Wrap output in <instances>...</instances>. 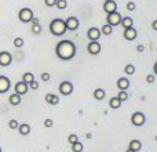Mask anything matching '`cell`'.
Instances as JSON below:
<instances>
[{
  "label": "cell",
  "mask_w": 157,
  "mask_h": 152,
  "mask_svg": "<svg viewBox=\"0 0 157 152\" xmlns=\"http://www.w3.org/2000/svg\"><path fill=\"white\" fill-rule=\"evenodd\" d=\"M55 54L62 61L72 60L76 55V44L71 40H61L55 47Z\"/></svg>",
  "instance_id": "1"
},
{
  "label": "cell",
  "mask_w": 157,
  "mask_h": 152,
  "mask_svg": "<svg viewBox=\"0 0 157 152\" xmlns=\"http://www.w3.org/2000/svg\"><path fill=\"white\" fill-rule=\"evenodd\" d=\"M66 25H65V19L61 18H55L50 22V32L54 36H63L66 32Z\"/></svg>",
  "instance_id": "2"
},
{
  "label": "cell",
  "mask_w": 157,
  "mask_h": 152,
  "mask_svg": "<svg viewBox=\"0 0 157 152\" xmlns=\"http://www.w3.org/2000/svg\"><path fill=\"white\" fill-rule=\"evenodd\" d=\"M33 17H35V15H33V11H32V8H29V7L21 8V10H19V13H18L19 21L24 22V24H28V22H30Z\"/></svg>",
  "instance_id": "3"
},
{
  "label": "cell",
  "mask_w": 157,
  "mask_h": 152,
  "mask_svg": "<svg viewBox=\"0 0 157 152\" xmlns=\"http://www.w3.org/2000/svg\"><path fill=\"white\" fill-rule=\"evenodd\" d=\"M121 14L117 13L116 11H113V13H109L108 17H106V24H109L110 26H116V25H120V21H121Z\"/></svg>",
  "instance_id": "4"
},
{
  "label": "cell",
  "mask_w": 157,
  "mask_h": 152,
  "mask_svg": "<svg viewBox=\"0 0 157 152\" xmlns=\"http://www.w3.org/2000/svg\"><path fill=\"white\" fill-rule=\"evenodd\" d=\"M145 122H146V116H145L142 112H135V114H132V116H131V123H132L134 126H136V127L144 126Z\"/></svg>",
  "instance_id": "5"
},
{
  "label": "cell",
  "mask_w": 157,
  "mask_h": 152,
  "mask_svg": "<svg viewBox=\"0 0 157 152\" xmlns=\"http://www.w3.org/2000/svg\"><path fill=\"white\" fill-rule=\"evenodd\" d=\"M59 91L62 95H71L73 93V84L69 80H63L62 83L59 84Z\"/></svg>",
  "instance_id": "6"
},
{
  "label": "cell",
  "mask_w": 157,
  "mask_h": 152,
  "mask_svg": "<svg viewBox=\"0 0 157 152\" xmlns=\"http://www.w3.org/2000/svg\"><path fill=\"white\" fill-rule=\"evenodd\" d=\"M65 25H66V29L68 30H77L78 26H80V24H78V19L76 17H69V18L65 19Z\"/></svg>",
  "instance_id": "7"
},
{
  "label": "cell",
  "mask_w": 157,
  "mask_h": 152,
  "mask_svg": "<svg viewBox=\"0 0 157 152\" xmlns=\"http://www.w3.org/2000/svg\"><path fill=\"white\" fill-rule=\"evenodd\" d=\"M123 36H124L125 40H135L136 36H138V32H136V29L134 26H130V28H124V32H123Z\"/></svg>",
  "instance_id": "8"
},
{
  "label": "cell",
  "mask_w": 157,
  "mask_h": 152,
  "mask_svg": "<svg viewBox=\"0 0 157 152\" xmlns=\"http://www.w3.org/2000/svg\"><path fill=\"white\" fill-rule=\"evenodd\" d=\"M13 62V55L8 51H0V66H8Z\"/></svg>",
  "instance_id": "9"
},
{
  "label": "cell",
  "mask_w": 157,
  "mask_h": 152,
  "mask_svg": "<svg viewBox=\"0 0 157 152\" xmlns=\"http://www.w3.org/2000/svg\"><path fill=\"white\" fill-rule=\"evenodd\" d=\"M10 86H11V82L7 76L4 75H0V94H4L10 90Z\"/></svg>",
  "instance_id": "10"
},
{
  "label": "cell",
  "mask_w": 157,
  "mask_h": 152,
  "mask_svg": "<svg viewBox=\"0 0 157 152\" xmlns=\"http://www.w3.org/2000/svg\"><path fill=\"white\" fill-rule=\"evenodd\" d=\"M101 44H99V42L98 40H94V42H90L88 43V46H87V50H88V53L91 55H98L101 53Z\"/></svg>",
  "instance_id": "11"
},
{
  "label": "cell",
  "mask_w": 157,
  "mask_h": 152,
  "mask_svg": "<svg viewBox=\"0 0 157 152\" xmlns=\"http://www.w3.org/2000/svg\"><path fill=\"white\" fill-rule=\"evenodd\" d=\"M14 90H15V93L17 94H19V95H24V94H26L28 91H29V86H28L25 82H18V83H15V86H14Z\"/></svg>",
  "instance_id": "12"
},
{
  "label": "cell",
  "mask_w": 157,
  "mask_h": 152,
  "mask_svg": "<svg viewBox=\"0 0 157 152\" xmlns=\"http://www.w3.org/2000/svg\"><path fill=\"white\" fill-rule=\"evenodd\" d=\"M87 38L90 39V42L99 40V38H101V30L98 29V28H95V26L90 28V29L87 30Z\"/></svg>",
  "instance_id": "13"
},
{
  "label": "cell",
  "mask_w": 157,
  "mask_h": 152,
  "mask_svg": "<svg viewBox=\"0 0 157 152\" xmlns=\"http://www.w3.org/2000/svg\"><path fill=\"white\" fill-rule=\"evenodd\" d=\"M103 10L106 13H113V11L117 10V3L114 0H105V4H103Z\"/></svg>",
  "instance_id": "14"
},
{
  "label": "cell",
  "mask_w": 157,
  "mask_h": 152,
  "mask_svg": "<svg viewBox=\"0 0 157 152\" xmlns=\"http://www.w3.org/2000/svg\"><path fill=\"white\" fill-rule=\"evenodd\" d=\"M128 87H130V80H128L127 78H120L119 80H117V89L119 90H127Z\"/></svg>",
  "instance_id": "15"
},
{
  "label": "cell",
  "mask_w": 157,
  "mask_h": 152,
  "mask_svg": "<svg viewBox=\"0 0 157 152\" xmlns=\"http://www.w3.org/2000/svg\"><path fill=\"white\" fill-rule=\"evenodd\" d=\"M128 148H131L134 152H139L142 150V142L139 140H131L130 144H128Z\"/></svg>",
  "instance_id": "16"
},
{
  "label": "cell",
  "mask_w": 157,
  "mask_h": 152,
  "mask_svg": "<svg viewBox=\"0 0 157 152\" xmlns=\"http://www.w3.org/2000/svg\"><path fill=\"white\" fill-rule=\"evenodd\" d=\"M8 102H10L11 105H14V106L19 105V104H21V95H19V94H17V93H14V94H11L10 97H8Z\"/></svg>",
  "instance_id": "17"
},
{
  "label": "cell",
  "mask_w": 157,
  "mask_h": 152,
  "mask_svg": "<svg viewBox=\"0 0 157 152\" xmlns=\"http://www.w3.org/2000/svg\"><path fill=\"white\" fill-rule=\"evenodd\" d=\"M18 131L21 136H28L30 133V126L28 123H22V125L18 126Z\"/></svg>",
  "instance_id": "18"
},
{
  "label": "cell",
  "mask_w": 157,
  "mask_h": 152,
  "mask_svg": "<svg viewBox=\"0 0 157 152\" xmlns=\"http://www.w3.org/2000/svg\"><path fill=\"white\" fill-rule=\"evenodd\" d=\"M105 97H106V91L103 89H95L94 90V98L95 100L101 101V100H103Z\"/></svg>",
  "instance_id": "19"
},
{
  "label": "cell",
  "mask_w": 157,
  "mask_h": 152,
  "mask_svg": "<svg viewBox=\"0 0 157 152\" xmlns=\"http://www.w3.org/2000/svg\"><path fill=\"white\" fill-rule=\"evenodd\" d=\"M121 104L123 102L117 97H112L110 101H109V106H110V108H113V109H119L120 106H121Z\"/></svg>",
  "instance_id": "20"
},
{
  "label": "cell",
  "mask_w": 157,
  "mask_h": 152,
  "mask_svg": "<svg viewBox=\"0 0 157 152\" xmlns=\"http://www.w3.org/2000/svg\"><path fill=\"white\" fill-rule=\"evenodd\" d=\"M132 24H134V21L131 17H123L121 21H120V25L123 28H130V26H132Z\"/></svg>",
  "instance_id": "21"
},
{
  "label": "cell",
  "mask_w": 157,
  "mask_h": 152,
  "mask_svg": "<svg viewBox=\"0 0 157 152\" xmlns=\"http://www.w3.org/2000/svg\"><path fill=\"white\" fill-rule=\"evenodd\" d=\"M99 30H101V35L109 36V35H112V32H113V26H110L109 24H106V25H103Z\"/></svg>",
  "instance_id": "22"
},
{
  "label": "cell",
  "mask_w": 157,
  "mask_h": 152,
  "mask_svg": "<svg viewBox=\"0 0 157 152\" xmlns=\"http://www.w3.org/2000/svg\"><path fill=\"white\" fill-rule=\"evenodd\" d=\"M32 80H35V75L32 72H25L24 76H22V82H25L26 84H29Z\"/></svg>",
  "instance_id": "23"
},
{
  "label": "cell",
  "mask_w": 157,
  "mask_h": 152,
  "mask_svg": "<svg viewBox=\"0 0 157 152\" xmlns=\"http://www.w3.org/2000/svg\"><path fill=\"white\" fill-rule=\"evenodd\" d=\"M124 72H125V75H134L135 74V66L132 64H127L124 66Z\"/></svg>",
  "instance_id": "24"
},
{
  "label": "cell",
  "mask_w": 157,
  "mask_h": 152,
  "mask_svg": "<svg viewBox=\"0 0 157 152\" xmlns=\"http://www.w3.org/2000/svg\"><path fill=\"white\" fill-rule=\"evenodd\" d=\"M83 144H81L80 141L75 142V144H72V151L73 152H83Z\"/></svg>",
  "instance_id": "25"
},
{
  "label": "cell",
  "mask_w": 157,
  "mask_h": 152,
  "mask_svg": "<svg viewBox=\"0 0 157 152\" xmlns=\"http://www.w3.org/2000/svg\"><path fill=\"white\" fill-rule=\"evenodd\" d=\"M117 98H119L121 102H124V101H127V98H128V94H127V91L125 90H120L119 91V95H117Z\"/></svg>",
  "instance_id": "26"
},
{
  "label": "cell",
  "mask_w": 157,
  "mask_h": 152,
  "mask_svg": "<svg viewBox=\"0 0 157 152\" xmlns=\"http://www.w3.org/2000/svg\"><path fill=\"white\" fill-rule=\"evenodd\" d=\"M55 6H57L59 10H65V8L68 7V2H66V0H57Z\"/></svg>",
  "instance_id": "27"
},
{
  "label": "cell",
  "mask_w": 157,
  "mask_h": 152,
  "mask_svg": "<svg viewBox=\"0 0 157 152\" xmlns=\"http://www.w3.org/2000/svg\"><path fill=\"white\" fill-rule=\"evenodd\" d=\"M22 46H24V39H22V38H15V39H14V47L21 49Z\"/></svg>",
  "instance_id": "28"
},
{
  "label": "cell",
  "mask_w": 157,
  "mask_h": 152,
  "mask_svg": "<svg viewBox=\"0 0 157 152\" xmlns=\"http://www.w3.org/2000/svg\"><path fill=\"white\" fill-rule=\"evenodd\" d=\"M18 126H19V123H18V120H17V119H11L10 122H8V127L13 129V130L18 129Z\"/></svg>",
  "instance_id": "29"
},
{
  "label": "cell",
  "mask_w": 157,
  "mask_h": 152,
  "mask_svg": "<svg viewBox=\"0 0 157 152\" xmlns=\"http://www.w3.org/2000/svg\"><path fill=\"white\" fill-rule=\"evenodd\" d=\"M68 141H69V144H75V142H77L78 141V137L76 136V134H71V136L68 137Z\"/></svg>",
  "instance_id": "30"
},
{
  "label": "cell",
  "mask_w": 157,
  "mask_h": 152,
  "mask_svg": "<svg viewBox=\"0 0 157 152\" xmlns=\"http://www.w3.org/2000/svg\"><path fill=\"white\" fill-rule=\"evenodd\" d=\"M32 32L35 33V35H39V33H41V25H33L32 26Z\"/></svg>",
  "instance_id": "31"
},
{
  "label": "cell",
  "mask_w": 157,
  "mask_h": 152,
  "mask_svg": "<svg viewBox=\"0 0 157 152\" xmlns=\"http://www.w3.org/2000/svg\"><path fill=\"white\" fill-rule=\"evenodd\" d=\"M28 86H29L30 90H37L39 89V82L37 80H32L29 84H28Z\"/></svg>",
  "instance_id": "32"
},
{
  "label": "cell",
  "mask_w": 157,
  "mask_h": 152,
  "mask_svg": "<svg viewBox=\"0 0 157 152\" xmlns=\"http://www.w3.org/2000/svg\"><path fill=\"white\" fill-rule=\"evenodd\" d=\"M58 102H59V97L55 94H52V98H51V102H50V105H58Z\"/></svg>",
  "instance_id": "33"
},
{
  "label": "cell",
  "mask_w": 157,
  "mask_h": 152,
  "mask_svg": "<svg viewBox=\"0 0 157 152\" xmlns=\"http://www.w3.org/2000/svg\"><path fill=\"white\" fill-rule=\"evenodd\" d=\"M135 8H136V4H135L134 2H128V3H127V10H128V11H134Z\"/></svg>",
  "instance_id": "34"
},
{
  "label": "cell",
  "mask_w": 157,
  "mask_h": 152,
  "mask_svg": "<svg viewBox=\"0 0 157 152\" xmlns=\"http://www.w3.org/2000/svg\"><path fill=\"white\" fill-rule=\"evenodd\" d=\"M40 79L43 82H48L50 80V74L48 72H43V74H41V76H40Z\"/></svg>",
  "instance_id": "35"
},
{
  "label": "cell",
  "mask_w": 157,
  "mask_h": 152,
  "mask_svg": "<svg viewBox=\"0 0 157 152\" xmlns=\"http://www.w3.org/2000/svg\"><path fill=\"white\" fill-rule=\"evenodd\" d=\"M44 3H46L47 7H54L55 3H57V0H44Z\"/></svg>",
  "instance_id": "36"
},
{
  "label": "cell",
  "mask_w": 157,
  "mask_h": 152,
  "mask_svg": "<svg viewBox=\"0 0 157 152\" xmlns=\"http://www.w3.org/2000/svg\"><path fill=\"white\" fill-rule=\"evenodd\" d=\"M155 75H147L146 76V82H147V83H149V84H152V83H155Z\"/></svg>",
  "instance_id": "37"
},
{
  "label": "cell",
  "mask_w": 157,
  "mask_h": 152,
  "mask_svg": "<svg viewBox=\"0 0 157 152\" xmlns=\"http://www.w3.org/2000/svg\"><path fill=\"white\" fill-rule=\"evenodd\" d=\"M52 125H54L52 119H46L44 120V126H46V127H52Z\"/></svg>",
  "instance_id": "38"
},
{
  "label": "cell",
  "mask_w": 157,
  "mask_h": 152,
  "mask_svg": "<svg viewBox=\"0 0 157 152\" xmlns=\"http://www.w3.org/2000/svg\"><path fill=\"white\" fill-rule=\"evenodd\" d=\"M44 98H46V102H47V104H50V102H51L52 94H51V93H48V94H46V97H44Z\"/></svg>",
  "instance_id": "39"
},
{
  "label": "cell",
  "mask_w": 157,
  "mask_h": 152,
  "mask_svg": "<svg viewBox=\"0 0 157 152\" xmlns=\"http://www.w3.org/2000/svg\"><path fill=\"white\" fill-rule=\"evenodd\" d=\"M136 51H138V53H144L145 51V46H144V44H139V46H136Z\"/></svg>",
  "instance_id": "40"
},
{
  "label": "cell",
  "mask_w": 157,
  "mask_h": 152,
  "mask_svg": "<svg viewBox=\"0 0 157 152\" xmlns=\"http://www.w3.org/2000/svg\"><path fill=\"white\" fill-rule=\"evenodd\" d=\"M30 22H32L33 25H39V24H40V21H39V18H36V17H33V18H32V21H30Z\"/></svg>",
  "instance_id": "41"
},
{
  "label": "cell",
  "mask_w": 157,
  "mask_h": 152,
  "mask_svg": "<svg viewBox=\"0 0 157 152\" xmlns=\"http://www.w3.org/2000/svg\"><path fill=\"white\" fill-rule=\"evenodd\" d=\"M152 28H153L155 30H157V19H155V21L152 22Z\"/></svg>",
  "instance_id": "42"
},
{
  "label": "cell",
  "mask_w": 157,
  "mask_h": 152,
  "mask_svg": "<svg viewBox=\"0 0 157 152\" xmlns=\"http://www.w3.org/2000/svg\"><path fill=\"white\" fill-rule=\"evenodd\" d=\"M153 72H155V76H157V61L155 62V65H153Z\"/></svg>",
  "instance_id": "43"
},
{
  "label": "cell",
  "mask_w": 157,
  "mask_h": 152,
  "mask_svg": "<svg viewBox=\"0 0 157 152\" xmlns=\"http://www.w3.org/2000/svg\"><path fill=\"white\" fill-rule=\"evenodd\" d=\"M86 137H87V138H91L92 134H91V133H87V136H86Z\"/></svg>",
  "instance_id": "44"
},
{
  "label": "cell",
  "mask_w": 157,
  "mask_h": 152,
  "mask_svg": "<svg viewBox=\"0 0 157 152\" xmlns=\"http://www.w3.org/2000/svg\"><path fill=\"white\" fill-rule=\"evenodd\" d=\"M125 152H134V151L131 150V148H127V151H125Z\"/></svg>",
  "instance_id": "45"
},
{
  "label": "cell",
  "mask_w": 157,
  "mask_h": 152,
  "mask_svg": "<svg viewBox=\"0 0 157 152\" xmlns=\"http://www.w3.org/2000/svg\"><path fill=\"white\" fill-rule=\"evenodd\" d=\"M0 152H2V147H0Z\"/></svg>",
  "instance_id": "46"
}]
</instances>
